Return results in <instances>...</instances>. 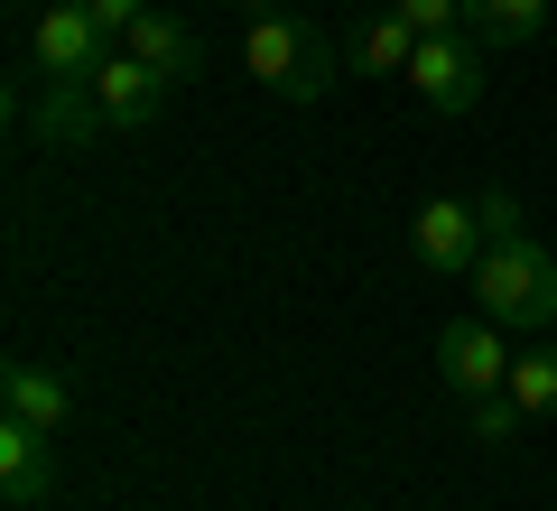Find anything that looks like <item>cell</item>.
<instances>
[{
  "instance_id": "6da1fadb",
  "label": "cell",
  "mask_w": 557,
  "mask_h": 511,
  "mask_svg": "<svg viewBox=\"0 0 557 511\" xmlns=\"http://www.w3.org/2000/svg\"><path fill=\"white\" fill-rule=\"evenodd\" d=\"M474 307L493 316V326H511V334H539V326L557 316V252H548V242H530V233L483 242V260H474Z\"/></svg>"
},
{
  "instance_id": "7a4b0ae2",
  "label": "cell",
  "mask_w": 557,
  "mask_h": 511,
  "mask_svg": "<svg viewBox=\"0 0 557 511\" xmlns=\"http://www.w3.org/2000/svg\"><path fill=\"white\" fill-rule=\"evenodd\" d=\"M242 65H251V75L270 84L278 102H317L325 84L344 75L335 38H325V28H307V20H288V10H270V20H251V38H242Z\"/></svg>"
},
{
  "instance_id": "3957f363",
  "label": "cell",
  "mask_w": 557,
  "mask_h": 511,
  "mask_svg": "<svg viewBox=\"0 0 557 511\" xmlns=\"http://www.w3.org/2000/svg\"><path fill=\"white\" fill-rule=\"evenodd\" d=\"M483 75H493V47H483L474 28H437V38H418V57H409V84H418L428 112H474Z\"/></svg>"
},
{
  "instance_id": "277c9868",
  "label": "cell",
  "mask_w": 557,
  "mask_h": 511,
  "mask_svg": "<svg viewBox=\"0 0 557 511\" xmlns=\"http://www.w3.org/2000/svg\"><path fill=\"white\" fill-rule=\"evenodd\" d=\"M409 252L428 279H474L483 260V223H474V196H428L409 223Z\"/></svg>"
},
{
  "instance_id": "5b68a950",
  "label": "cell",
  "mask_w": 557,
  "mask_h": 511,
  "mask_svg": "<svg viewBox=\"0 0 557 511\" xmlns=\"http://www.w3.org/2000/svg\"><path fill=\"white\" fill-rule=\"evenodd\" d=\"M112 28L84 10V0H57V10H38V28H28V57H38V75H94L102 57H112Z\"/></svg>"
},
{
  "instance_id": "8992f818",
  "label": "cell",
  "mask_w": 557,
  "mask_h": 511,
  "mask_svg": "<svg viewBox=\"0 0 557 511\" xmlns=\"http://www.w3.org/2000/svg\"><path fill=\"white\" fill-rule=\"evenodd\" d=\"M28 131H38V149H94L112 131V112H102L94 75H47L38 102H28Z\"/></svg>"
},
{
  "instance_id": "52a82bcc",
  "label": "cell",
  "mask_w": 557,
  "mask_h": 511,
  "mask_svg": "<svg viewBox=\"0 0 557 511\" xmlns=\"http://www.w3.org/2000/svg\"><path fill=\"white\" fill-rule=\"evenodd\" d=\"M437 373L446 381H456V391L465 400H474V391H502V381H511V354H502V326H493V316H446V326H437Z\"/></svg>"
},
{
  "instance_id": "ba28073f",
  "label": "cell",
  "mask_w": 557,
  "mask_h": 511,
  "mask_svg": "<svg viewBox=\"0 0 557 511\" xmlns=\"http://www.w3.org/2000/svg\"><path fill=\"white\" fill-rule=\"evenodd\" d=\"M94 94H102V112H112V131H139V121H159V102L177 94V84H168L159 65H139L131 47H112V57L94 65Z\"/></svg>"
},
{
  "instance_id": "9c48e42d",
  "label": "cell",
  "mask_w": 557,
  "mask_h": 511,
  "mask_svg": "<svg viewBox=\"0 0 557 511\" xmlns=\"http://www.w3.org/2000/svg\"><path fill=\"white\" fill-rule=\"evenodd\" d=\"M0 484H10L20 511H38L57 492V437L28 428V418H0Z\"/></svg>"
},
{
  "instance_id": "30bf717a",
  "label": "cell",
  "mask_w": 557,
  "mask_h": 511,
  "mask_svg": "<svg viewBox=\"0 0 557 511\" xmlns=\"http://www.w3.org/2000/svg\"><path fill=\"white\" fill-rule=\"evenodd\" d=\"M121 47H131L139 65H159L168 84H186V75H205V47H196V28H186L177 10H139V28H131V38H121Z\"/></svg>"
},
{
  "instance_id": "8fae6325",
  "label": "cell",
  "mask_w": 557,
  "mask_h": 511,
  "mask_svg": "<svg viewBox=\"0 0 557 511\" xmlns=\"http://www.w3.org/2000/svg\"><path fill=\"white\" fill-rule=\"evenodd\" d=\"M0 400H10V418H28V428H47V437L75 418V400H65V381L47 373V363H10V373H0Z\"/></svg>"
},
{
  "instance_id": "7c38bea8",
  "label": "cell",
  "mask_w": 557,
  "mask_h": 511,
  "mask_svg": "<svg viewBox=\"0 0 557 511\" xmlns=\"http://www.w3.org/2000/svg\"><path fill=\"white\" fill-rule=\"evenodd\" d=\"M409 57H418V28L399 20L391 0H372V20L354 28V65L362 75H409Z\"/></svg>"
},
{
  "instance_id": "4fadbf2b",
  "label": "cell",
  "mask_w": 557,
  "mask_h": 511,
  "mask_svg": "<svg viewBox=\"0 0 557 511\" xmlns=\"http://www.w3.org/2000/svg\"><path fill=\"white\" fill-rule=\"evenodd\" d=\"M465 28L483 47H530L548 28V0H465Z\"/></svg>"
},
{
  "instance_id": "5bb4252c",
  "label": "cell",
  "mask_w": 557,
  "mask_h": 511,
  "mask_svg": "<svg viewBox=\"0 0 557 511\" xmlns=\"http://www.w3.org/2000/svg\"><path fill=\"white\" fill-rule=\"evenodd\" d=\"M502 391H511L530 418H557V344H530V354L511 363V381H502Z\"/></svg>"
},
{
  "instance_id": "9a60e30c",
  "label": "cell",
  "mask_w": 557,
  "mask_h": 511,
  "mask_svg": "<svg viewBox=\"0 0 557 511\" xmlns=\"http://www.w3.org/2000/svg\"><path fill=\"white\" fill-rule=\"evenodd\" d=\"M520 418H530V410H520L511 391H474V400H465V428H474V447H520Z\"/></svg>"
},
{
  "instance_id": "2e32d148",
  "label": "cell",
  "mask_w": 557,
  "mask_h": 511,
  "mask_svg": "<svg viewBox=\"0 0 557 511\" xmlns=\"http://www.w3.org/2000/svg\"><path fill=\"white\" fill-rule=\"evenodd\" d=\"M474 223H483V242H511V233H520V196H511V186H483V196H474Z\"/></svg>"
},
{
  "instance_id": "e0dca14e",
  "label": "cell",
  "mask_w": 557,
  "mask_h": 511,
  "mask_svg": "<svg viewBox=\"0 0 557 511\" xmlns=\"http://www.w3.org/2000/svg\"><path fill=\"white\" fill-rule=\"evenodd\" d=\"M391 10L418 28V38H437V28H465V0H391Z\"/></svg>"
},
{
  "instance_id": "ac0fdd59",
  "label": "cell",
  "mask_w": 557,
  "mask_h": 511,
  "mask_svg": "<svg viewBox=\"0 0 557 511\" xmlns=\"http://www.w3.org/2000/svg\"><path fill=\"white\" fill-rule=\"evenodd\" d=\"M84 10H94V20L112 28V38H131V28H139V10H149V0H84Z\"/></svg>"
},
{
  "instance_id": "d6986e66",
  "label": "cell",
  "mask_w": 557,
  "mask_h": 511,
  "mask_svg": "<svg viewBox=\"0 0 557 511\" xmlns=\"http://www.w3.org/2000/svg\"><path fill=\"white\" fill-rule=\"evenodd\" d=\"M233 10H242V20H270V10H278V0H233Z\"/></svg>"
}]
</instances>
